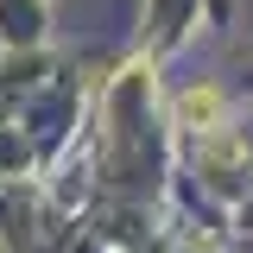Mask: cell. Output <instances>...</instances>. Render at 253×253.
I'll list each match as a JSON object with an SVG mask.
<instances>
[{"label":"cell","instance_id":"1","mask_svg":"<svg viewBox=\"0 0 253 253\" xmlns=\"http://www.w3.org/2000/svg\"><path fill=\"white\" fill-rule=\"evenodd\" d=\"M177 121L196 126V133H215V126H221V89H209V83L190 89L184 101H177Z\"/></svg>","mask_w":253,"mask_h":253}]
</instances>
